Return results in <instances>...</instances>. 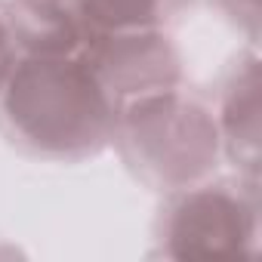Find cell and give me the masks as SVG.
<instances>
[{
	"label": "cell",
	"instance_id": "1",
	"mask_svg": "<svg viewBox=\"0 0 262 262\" xmlns=\"http://www.w3.org/2000/svg\"><path fill=\"white\" fill-rule=\"evenodd\" d=\"M0 120L22 148L80 161L114 142L117 102L80 53L19 56L0 83Z\"/></svg>",
	"mask_w": 262,
	"mask_h": 262
},
{
	"label": "cell",
	"instance_id": "2",
	"mask_svg": "<svg viewBox=\"0 0 262 262\" xmlns=\"http://www.w3.org/2000/svg\"><path fill=\"white\" fill-rule=\"evenodd\" d=\"M114 142L142 182L170 194L213 179L222 161L216 111L179 86L123 102Z\"/></svg>",
	"mask_w": 262,
	"mask_h": 262
},
{
	"label": "cell",
	"instance_id": "3",
	"mask_svg": "<svg viewBox=\"0 0 262 262\" xmlns=\"http://www.w3.org/2000/svg\"><path fill=\"white\" fill-rule=\"evenodd\" d=\"M161 253L170 259H247L259 250L253 182H198L173 191L161 219Z\"/></svg>",
	"mask_w": 262,
	"mask_h": 262
},
{
	"label": "cell",
	"instance_id": "4",
	"mask_svg": "<svg viewBox=\"0 0 262 262\" xmlns=\"http://www.w3.org/2000/svg\"><path fill=\"white\" fill-rule=\"evenodd\" d=\"M80 56L117 102V108L129 99L182 83V56L164 28L86 37Z\"/></svg>",
	"mask_w": 262,
	"mask_h": 262
},
{
	"label": "cell",
	"instance_id": "5",
	"mask_svg": "<svg viewBox=\"0 0 262 262\" xmlns=\"http://www.w3.org/2000/svg\"><path fill=\"white\" fill-rule=\"evenodd\" d=\"M222 158L237 170L244 182L259 185L262 164V74L259 56L247 53L228 74L216 111Z\"/></svg>",
	"mask_w": 262,
	"mask_h": 262
},
{
	"label": "cell",
	"instance_id": "6",
	"mask_svg": "<svg viewBox=\"0 0 262 262\" xmlns=\"http://www.w3.org/2000/svg\"><path fill=\"white\" fill-rule=\"evenodd\" d=\"M7 16L19 56H74L86 40L68 0H10Z\"/></svg>",
	"mask_w": 262,
	"mask_h": 262
},
{
	"label": "cell",
	"instance_id": "7",
	"mask_svg": "<svg viewBox=\"0 0 262 262\" xmlns=\"http://www.w3.org/2000/svg\"><path fill=\"white\" fill-rule=\"evenodd\" d=\"M86 37L158 31L194 0H68Z\"/></svg>",
	"mask_w": 262,
	"mask_h": 262
},
{
	"label": "cell",
	"instance_id": "8",
	"mask_svg": "<svg viewBox=\"0 0 262 262\" xmlns=\"http://www.w3.org/2000/svg\"><path fill=\"white\" fill-rule=\"evenodd\" d=\"M219 7L225 10V16H231V22H237L250 43H256L259 37V19H262V4L259 0H219Z\"/></svg>",
	"mask_w": 262,
	"mask_h": 262
},
{
	"label": "cell",
	"instance_id": "9",
	"mask_svg": "<svg viewBox=\"0 0 262 262\" xmlns=\"http://www.w3.org/2000/svg\"><path fill=\"white\" fill-rule=\"evenodd\" d=\"M19 59V50H16V37H13V28H10V16H7V4L0 0V83L7 80L10 68L16 65Z\"/></svg>",
	"mask_w": 262,
	"mask_h": 262
}]
</instances>
